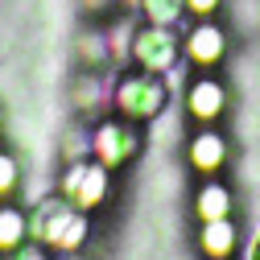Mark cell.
I'll return each mask as SVG.
<instances>
[{
    "label": "cell",
    "instance_id": "obj_1",
    "mask_svg": "<svg viewBox=\"0 0 260 260\" xmlns=\"http://www.w3.org/2000/svg\"><path fill=\"white\" fill-rule=\"evenodd\" d=\"M29 232H34L46 248H58V252H75L83 240H87V215L67 203V199H46L38 207V215L29 219Z\"/></svg>",
    "mask_w": 260,
    "mask_h": 260
},
{
    "label": "cell",
    "instance_id": "obj_2",
    "mask_svg": "<svg viewBox=\"0 0 260 260\" xmlns=\"http://www.w3.org/2000/svg\"><path fill=\"white\" fill-rule=\"evenodd\" d=\"M112 100H116V116L133 120V124H145L166 108V83L153 71H133V75H124L116 83Z\"/></svg>",
    "mask_w": 260,
    "mask_h": 260
},
{
    "label": "cell",
    "instance_id": "obj_3",
    "mask_svg": "<svg viewBox=\"0 0 260 260\" xmlns=\"http://www.w3.org/2000/svg\"><path fill=\"white\" fill-rule=\"evenodd\" d=\"M178 54H182V42H178V34H174V25H153V21H145L137 34H133V42H128V58H133L141 71H153V75L170 71L174 62H178Z\"/></svg>",
    "mask_w": 260,
    "mask_h": 260
},
{
    "label": "cell",
    "instance_id": "obj_4",
    "mask_svg": "<svg viewBox=\"0 0 260 260\" xmlns=\"http://www.w3.org/2000/svg\"><path fill=\"white\" fill-rule=\"evenodd\" d=\"M91 149H95V161H104L108 170H120L141 153V128L133 120H124V116H112V120H104L95 128Z\"/></svg>",
    "mask_w": 260,
    "mask_h": 260
},
{
    "label": "cell",
    "instance_id": "obj_5",
    "mask_svg": "<svg viewBox=\"0 0 260 260\" xmlns=\"http://www.w3.org/2000/svg\"><path fill=\"white\" fill-rule=\"evenodd\" d=\"M108 190H112V182H108V166L104 161H75V166L67 170V178H62V199L75 203L83 215L100 207L108 199Z\"/></svg>",
    "mask_w": 260,
    "mask_h": 260
},
{
    "label": "cell",
    "instance_id": "obj_6",
    "mask_svg": "<svg viewBox=\"0 0 260 260\" xmlns=\"http://www.w3.org/2000/svg\"><path fill=\"white\" fill-rule=\"evenodd\" d=\"M223 54H227V34H223V25L199 21V25L186 34V58L194 62V67H215Z\"/></svg>",
    "mask_w": 260,
    "mask_h": 260
},
{
    "label": "cell",
    "instance_id": "obj_7",
    "mask_svg": "<svg viewBox=\"0 0 260 260\" xmlns=\"http://www.w3.org/2000/svg\"><path fill=\"white\" fill-rule=\"evenodd\" d=\"M223 108H227V91H223V83H219V79L203 75V79H194V83L186 87V112H190L194 120L211 124V120H219V116H223Z\"/></svg>",
    "mask_w": 260,
    "mask_h": 260
},
{
    "label": "cell",
    "instance_id": "obj_8",
    "mask_svg": "<svg viewBox=\"0 0 260 260\" xmlns=\"http://www.w3.org/2000/svg\"><path fill=\"white\" fill-rule=\"evenodd\" d=\"M186 157H190V166L199 170V174H215L223 161H227V141H223L219 133H211V128H203V133L190 141Z\"/></svg>",
    "mask_w": 260,
    "mask_h": 260
},
{
    "label": "cell",
    "instance_id": "obj_9",
    "mask_svg": "<svg viewBox=\"0 0 260 260\" xmlns=\"http://www.w3.org/2000/svg\"><path fill=\"white\" fill-rule=\"evenodd\" d=\"M25 236H29V215L21 207H0V256L25 248Z\"/></svg>",
    "mask_w": 260,
    "mask_h": 260
},
{
    "label": "cell",
    "instance_id": "obj_10",
    "mask_svg": "<svg viewBox=\"0 0 260 260\" xmlns=\"http://www.w3.org/2000/svg\"><path fill=\"white\" fill-rule=\"evenodd\" d=\"M203 252L211 256V260H227L236 252V227H232V219H211V223H203Z\"/></svg>",
    "mask_w": 260,
    "mask_h": 260
},
{
    "label": "cell",
    "instance_id": "obj_11",
    "mask_svg": "<svg viewBox=\"0 0 260 260\" xmlns=\"http://www.w3.org/2000/svg\"><path fill=\"white\" fill-rule=\"evenodd\" d=\"M194 211L203 215V223H211V219H227V215H232V190L219 186V182H207V186L199 190V203H194Z\"/></svg>",
    "mask_w": 260,
    "mask_h": 260
},
{
    "label": "cell",
    "instance_id": "obj_12",
    "mask_svg": "<svg viewBox=\"0 0 260 260\" xmlns=\"http://www.w3.org/2000/svg\"><path fill=\"white\" fill-rule=\"evenodd\" d=\"M137 5H141L145 21H153V25H178L186 13V0H137Z\"/></svg>",
    "mask_w": 260,
    "mask_h": 260
},
{
    "label": "cell",
    "instance_id": "obj_13",
    "mask_svg": "<svg viewBox=\"0 0 260 260\" xmlns=\"http://www.w3.org/2000/svg\"><path fill=\"white\" fill-rule=\"evenodd\" d=\"M17 182H21V166H17V157L0 149V199H9V194L17 190Z\"/></svg>",
    "mask_w": 260,
    "mask_h": 260
},
{
    "label": "cell",
    "instance_id": "obj_14",
    "mask_svg": "<svg viewBox=\"0 0 260 260\" xmlns=\"http://www.w3.org/2000/svg\"><path fill=\"white\" fill-rule=\"evenodd\" d=\"M219 5H223V0H186V9H190L194 17H211Z\"/></svg>",
    "mask_w": 260,
    "mask_h": 260
},
{
    "label": "cell",
    "instance_id": "obj_15",
    "mask_svg": "<svg viewBox=\"0 0 260 260\" xmlns=\"http://www.w3.org/2000/svg\"><path fill=\"white\" fill-rule=\"evenodd\" d=\"M108 5H112V0H87V9H91V13H100V9H108Z\"/></svg>",
    "mask_w": 260,
    "mask_h": 260
},
{
    "label": "cell",
    "instance_id": "obj_16",
    "mask_svg": "<svg viewBox=\"0 0 260 260\" xmlns=\"http://www.w3.org/2000/svg\"><path fill=\"white\" fill-rule=\"evenodd\" d=\"M252 260H260V240H256V248H252Z\"/></svg>",
    "mask_w": 260,
    "mask_h": 260
}]
</instances>
